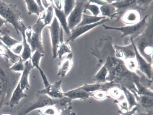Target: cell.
I'll use <instances>...</instances> for the list:
<instances>
[{"label":"cell","mask_w":153,"mask_h":115,"mask_svg":"<svg viewBox=\"0 0 153 115\" xmlns=\"http://www.w3.org/2000/svg\"><path fill=\"white\" fill-rule=\"evenodd\" d=\"M148 15H146L136 24L120 27L110 26L104 24L102 26L106 30H116L122 33L121 37L129 36L130 38L134 40L143 33L146 28L148 24Z\"/></svg>","instance_id":"obj_6"},{"label":"cell","mask_w":153,"mask_h":115,"mask_svg":"<svg viewBox=\"0 0 153 115\" xmlns=\"http://www.w3.org/2000/svg\"><path fill=\"white\" fill-rule=\"evenodd\" d=\"M24 69L21 74L19 80L21 88L23 90H28L30 88L28 81V76L32 68V64L30 59L24 62Z\"/></svg>","instance_id":"obj_17"},{"label":"cell","mask_w":153,"mask_h":115,"mask_svg":"<svg viewBox=\"0 0 153 115\" xmlns=\"http://www.w3.org/2000/svg\"><path fill=\"white\" fill-rule=\"evenodd\" d=\"M41 2L44 7L46 8L47 9L51 5V3L47 0H41Z\"/></svg>","instance_id":"obj_54"},{"label":"cell","mask_w":153,"mask_h":115,"mask_svg":"<svg viewBox=\"0 0 153 115\" xmlns=\"http://www.w3.org/2000/svg\"><path fill=\"white\" fill-rule=\"evenodd\" d=\"M0 55L8 58L13 64L18 62L21 57L12 52L7 46L0 40Z\"/></svg>","instance_id":"obj_23"},{"label":"cell","mask_w":153,"mask_h":115,"mask_svg":"<svg viewBox=\"0 0 153 115\" xmlns=\"http://www.w3.org/2000/svg\"><path fill=\"white\" fill-rule=\"evenodd\" d=\"M137 107L135 106L131 110L125 112L119 110L118 112L120 113V115H134L137 110Z\"/></svg>","instance_id":"obj_49"},{"label":"cell","mask_w":153,"mask_h":115,"mask_svg":"<svg viewBox=\"0 0 153 115\" xmlns=\"http://www.w3.org/2000/svg\"><path fill=\"white\" fill-rule=\"evenodd\" d=\"M38 70L42 78L43 83L45 86V87H46L50 83L48 80L47 78L46 77V76L44 74L43 71L40 68L38 69Z\"/></svg>","instance_id":"obj_48"},{"label":"cell","mask_w":153,"mask_h":115,"mask_svg":"<svg viewBox=\"0 0 153 115\" xmlns=\"http://www.w3.org/2000/svg\"><path fill=\"white\" fill-rule=\"evenodd\" d=\"M133 81L136 86V92L140 95H147L153 97L152 91L144 86L139 82L138 77L134 73L133 74Z\"/></svg>","instance_id":"obj_24"},{"label":"cell","mask_w":153,"mask_h":115,"mask_svg":"<svg viewBox=\"0 0 153 115\" xmlns=\"http://www.w3.org/2000/svg\"><path fill=\"white\" fill-rule=\"evenodd\" d=\"M136 115H153L152 110L140 112L137 113Z\"/></svg>","instance_id":"obj_53"},{"label":"cell","mask_w":153,"mask_h":115,"mask_svg":"<svg viewBox=\"0 0 153 115\" xmlns=\"http://www.w3.org/2000/svg\"><path fill=\"white\" fill-rule=\"evenodd\" d=\"M121 17L123 22L128 25L136 24L141 20V15L140 11L135 8H131L127 10Z\"/></svg>","instance_id":"obj_16"},{"label":"cell","mask_w":153,"mask_h":115,"mask_svg":"<svg viewBox=\"0 0 153 115\" xmlns=\"http://www.w3.org/2000/svg\"><path fill=\"white\" fill-rule=\"evenodd\" d=\"M110 20L109 18L107 17L95 23L76 27L71 30L70 35L68 37L65 41L67 43L70 41L74 42L76 38L82 35L98 26L103 24Z\"/></svg>","instance_id":"obj_10"},{"label":"cell","mask_w":153,"mask_h":115,"mask_svg":"<svg viewBox=\"0 0 153 115\" xmlns=\"http://www.w3.org/2000/svg\"><path fill=\"white\" fill-rule=\"evenodd\" d=\"M73 107L71 105L67 108L62 110L59 114L56 115H76V113L72 110Z\"/></svg>","instance_id":"obj_45"},{"label":"cell","mask_w":153,"mask_h":115,"mask_svg":"<svg viewBox=\"0 0 153 115\" xmlns=\"http://www.w3.org/2000/svg\"><path fill=\"white\" fill-rule=\"evenodd\" d=\"M73 53H69L62 61L59 62V68L57 75L63 77L66 75L68 72L71 69L72 65Z\"/></svg>","instance_id":"obj_18"},{"label":"cell","mask_w":153,"mask_h":115,"mask_svg":"<svg viewBox=\"0 0 153 115\" xmlns=\"http://www.w3.org/2000/svg\"><path fill=\"white\" fill-rule=\"evenodd\" d=\"M51 4L54 11L56 17L58 19L60 25L67 36L68 37L70 35L71 31L68 28L66 20L67 17L65 14L63 10H60L56 8L53 2H52Z\"/></svg>","instance_id":"obj_21"},{"label":"cell","mask_w":153,"mask_h":115,"mask_svg":"<svg viewBox=\"0 0 153 115\" xmlns=\"http://www.w3.org/2000/svg\"><path fill=\"white\" fill-rule=\"evenodd\" d=\"M131 42L130 38L129 39L128 38L127 39H126L124 41V43L125 44V45H128L131 44Z\"/></svg>","instance_id":"obj_55"},{"label":"cell","mask_w":153,"mask_h":115,"mask_svg":"<svg viewBox=\"0 0 153 115\" xmlns=\"http://www.w3.org/2000/svg\"><path fill=\"white\" fill-rule=\"evenodd\" d=\"M72 100L68 97L64 96L59 99L57 102L54 105L59 111L65 109L71 105Z\"/></svg>","instance_id":"obj_31"},{"label":"cell","mask_w":153,"mask_h":115,"mask_svg":"<svg viewBox=\"0 0 153 115\" xmlns=\"http://www.w3.org/2000/svg\"><path fill=\"white\" fill-rule=\"evenodd\" d=\"M7 22L0 16V34L2 35H9L10 31L7 27L3 26L4 24Z\"/></svg>","instance_id":"obj_42"},{"label":"cell","mask_w":153,"mask_h":115,"mask_svg":"<svg viewBox=\"0 0 153 115\" xmlns=\"http://www.w3.org/2000/svg\"><path fill=\"white\" fill-rule=\"evenodd\" d=\"M75 7L69 15L67 22L69 29L71 30L81 22L83 12L85 10L88 0H76Z\"/></svg>","instance_id":"obj_9"},{"label":"cell","mask_w":153,"mask_h":115,"mask_svg":"<svg viewBox=\"0 0 153 115\" xmlns=\"http://www.w3.org/2000/svg\"><path fill=\"white\" fill-rule=\"evenodd\" d=\"M121 90L118 88L112 87L110 89L109 93L112 97L117 98L121 95Z\"/></svg>","instance_id":"obj_44"},{"label":"cell","mask_w":153,"mask_h":115,"mask_svg":"<svg viewBox=\"0 0 153 115\" xmlns=\"http://www.w3.org/2000/svg\"><path fill=\"white\" fill-rule=\"evenodd\" d=\"M62 82L61 80H59L53 84H50L44 89L37 91V93L47 95L53 99L62 98L64 96L61 88Z\"/></svg>","instance_id":"obj_11"},{"label":"cell","mask_w":153,"mask_h":115,"mask_svg":"<svg viewBox=\"0 0 153 115\" xmlns=\"http://www.w3.org/2000/svg\"><path fill=\"white\" fill-rule=\"evenodd\" d=\"M111 4L116 9V21H118L127 10L131 8L137 9L136 0H114Z\"/></svg>","instance_id":"obj_14"},{"label":"cell","mask_w":153,"mask_h":115,"mask_svg":"<svg viewBox=\"0 0 153 115\" xmlns=\"http://www.w3.org/2000/svg\"><path fill=\"white\" fill-rule=\"evenodd\" d=\"M153 1V0H136L137 9L139 11H144L148 8Z\"/></svg>","instance_id":"obj_40"},{"label":"cell","mask_w":153,"mask_h":115,"mask_svg":"<svg viewBox=\"0 0 153 115\" xmlns=\"http://www.w3.org/2000/svg\"><path fill=\"white\" fill-rule=\"evenodd\" d=\"M107 17L103 16H96L83 14L80 22L76 27L95 23Z\"/></svg>","instance_id":"obj_27"},{"label":"cell","mask_w":153,"mask_h":115,"mask_svg":"<svg viewBox=\"0 0 153 115\" xmlns=\"http://www.w3.org/2000/svg\"><path fill=\"white\" fill-rule=\"evenodd\" d=\"M58 99H53L47 95L36 92L35 97L33 100L18 108L16 115H26L35 109L43 108L49 106H54Z\"/></svg>","instance_id":"obj_5"},{"label":"cell","mask_w":153,"mask_h":115,"mask_svg":"<svg viewBox=\"0 0 153 115\" xmlns=\"http://www.w3.org/2000/svg\"><path fill=\"white\" fill-rule=\"evenodd\" d=\"M37 4L41 13L45 11V9L41 2V0H36L35 1Z\"/></svg>","instance_id":"obj_52"},{"label":"cell","mask_w":153,"mask_h":115,"mask_svg":"<svg viewBox=\"0 0 153 115\" xmlns=\"http://www.w3.org/2000/svg\"><path fill=\"white\" fill-rule=\"evenodd\" d=\"M101 84L97 83L94 84L85 83L82 86L78 88L89 92H93L100 90L105 91L107 89L106 83L103 84Z\"/></svg>","instance_id":"obj_28"},{"label":"cell","mask_w":153,"mask_h":115,"mask_svg":"<svg viewBox=\"0 0 153 115\" xmlns=\"http://www.w3.org/2000/svg\"><path fill=\"white\" fill-rule=\"evenodd\" d=\"M44 56V54L38 50H36L31 56V59L32 68H36L37 69H39V62L42 57Z\"/></svg>","instance_id":"obj_33"},{"label":"cell","mask_w":153,"mask_h":115,"mask_svg":"<svg viewBox=\"0 0 153 115\" xmlns=\"http://www.w3.org/2000/svg\"><path fill=\"white\" fill-rule=\"evenodd\" d=\"M23 48V46L22 42L14 45L12 49V51L15 54H19L20 53Z\"/></svg>","instance_id":"obj_47"},{"label":"cell","mask_w":153,"mask_h":115,"mask_svg":"<svg viewBox=\"0 0 153 115\" xmlns=\"http://www.w3.org/2000/svg\"><path fill=\"white\" fill-rule=\"evenodd\" d=\"M152 15L149 18L145 29L134 41L140 54L148 62L152 63L153 43Z\"/></svg>","instance_id":"obj_2"},{"label":"cell","mask_w":153,"mask_h":115,"mask_svg":"<svg viewBox=\"0 0 153 115\" xmlns=\"http://www.w3.org/2000/svg\"><path fill=\"white\" fill-rule=\"evenodd\" d=\"M0 115H12V114H10V113H3L0 114Z\"/></svg>","instance_id":"obj_56"},{"label":"cell","mask_w":153,"mask_h":115,"mask_svg":"<svg viewBox=\"0 0 153 115\" xmlns=\"http://www.w3.org/2000/svg\"><path fill=\"white\" fill-rule=\"evenodd\" d=\"M135 58L137 64L138 69L146 75L149 80L152 79L153 71L152 63L147 62L139 53L134 43Z\"/></svg>","instance_id":"obj_13"},{"label":"cell","mask_w":153,"mask_h":115,"mask_svg":"<svg viewBox=\"0 0 153 115\" xmlns=\"http://www.w3.org/2000/svg\"><path fill=\"white\" fill-rule=\"evenodd\" d=\"M53 3L56 7L58 9L61 10L62 8V5L61 1L60 0H53Z\"/></svg>","instance_id":"obj_51"},{"label":"cell","mask_w":153,"mask_h":115,"mask_svg":"<svg viewBox=\"0 0 153 115\" xmlns=\"http://www.w3.org/2000/svg\"><path fill=\"white\" fill-rule=\"evenodd\" d=\"M48 28L50 34L53 58L55 59L57 56L58 48L63 42V30L56 16Z\"/></svg>","instance_id":"obj_7"},{"label":"cell","mask_w":153,"mask_h":115,"mask_svg":"<svg viewBox=\"0 0 153 115\" xmlns=\"http://www.w3.org/2000/svg\"><path fill=\"white\" fill-rule=\"evenodd\" d=\"M122 90L126 98L129 110H130L133 106H137L138 105L134 94L132 93L126 88L123 86L122 88Z\"/></svg>","instance_id":"obj_29"},{"label":"cell","mask_w":153,"mask_h":115,"mask_svg":"<svg viewBox=\"0 0 153 115\" xmlns=\"http://www.w3.org/2000/svg\"><path fill=\"white\" fill-rule=\"evenodd\" d=\"M58 110L54 106H49L43 108L40 113L42 115H56Z\"/></svg>","instance_id":"obj_38"},{"label":"cell","mask_w":153,"mask_h":115,"mask_svg":"<svg viewBox=\"0 0 153 115\" xmlns=\"http://www.w3.org/2000/svg\"><path fill=\"white\" fill-rule=\"evenodd\" d=\"M90 11L92 14L93 16H97L100 13V8L96 4H91L89 0L85 7V10Z\"/></svg>","instance_id":"obj_39"},{"label":"cell","mask_w":153,"mask_h":115,"mask_svg":"<svg viewBox=\"0 0 153 115\" xmlns=\"http://www.w3.org/2000/svg\"><path fill=\"white\" fill-rule=\"evenodd\" d=\"M112 57H108L104 64L93 77V80L97 83H103L106 81L108 71L113 65Z\"/></svg>","instance_id":"obj_15"},{"label":"cell","mask_w":153,"mask_h":115,"mask_svg":"<svg viewBox=\"0 0 153 115\" xmlns=\"http://www.w3.org/2000/svg\"><path fill=\"white\" fill-rule=\"evenodd\" d=\"M22 30L21 33L23 37V41L22 43L23 44V50L21 55V57L23 60L24 62H25L28 59H31V50L29 44L27 42L26 39V36L25 32L26 29L25 26L23 23H21Z\"/></svg>","instance_id":"obj_19"},{"label":"cell","mask_w":153,"mask_h":115,"mask_svg":"<svg viewBox=\"0 0 153 115\" xmlns=\"http://www.w3.org/2000/svg\"><path fill=\"white\" fill-rule=\"evenodd\" d=\"M91 50V54L97 59V66H102L108 57H115L113 39L109 35H103L98 37Z\"/></svg>","instance_id":"obj_3"},{"label":"cell","mask_w":153,"mask_h":115,"mask_svg":"<svg viewBox=\"0 0 153 115\" xmlns=\"http://www.w3.org/2000/svg\"><path fill=\"white\" fill-rule=\"evenodd\" d=\"M45 26L43 21L38 20L34 25L31 26L32 32L31 36L27 41L30 45L32 53L36 50H38L42 53H44L42 32Z\"/></svg>","instance_id":"obj_8"},{"label":"cell","mask_w":153,"mask_h":115,"mask_svg":"<svg viewBox=\"0 0 153 115\" xmlns=\"http://www.w3.org/2000/svg\"><path fill=\"white\" fill-rule=\"evenodd\" d=\"M93 92H89L78 88L63 92L64 95L72 100L76 99L85 100L91 96Z\"/></svg>","instance_id":"obj_20"},{"label":"cell","mask_w":153,"mask_h":115,"mask_svg":"<svg viewBox=\"0 0 153 115\" xmlns=\"http://www.w3.org/2000/svg\"><path fill=\"white\" fill-rule=\"evenodd\" d=\"M53 8L51 5H50L46 11L40 14L38 19L43 21L45 26L50 25L53 17Z\"/></svg>","instance_id":"obj_26"},{"label":"cell","mask_w":153,"mask_h":115,"mask_svg":"<svg viewBox=\"0 0 153 115\" xmlns=\"http://www.w3.org/2000/svg\"><path fill=\"white\" fill-rule=\"evenodd\" d=\"M23 60L21 57L19 61L13 64L10 67L12 70L15 72L23 71L24 69V65L23 64Z\"/></svg>","instance_id":"obj_41"},{"label":"cell","mask_w":153,"mask_h":115,"mask_svg":"<svg viewBox=\"0 0 153 115\" xmlns=\"http://www.w3.org/2000/svg\"><path fill=\"white\" fill-rule=\"evenodd\" d=\"M114 102L117 103L120 106L121 109L123 110H124L125 112L129 110L128 104L126 100H114Z\"/></svg>","instance_id":"obj_46"},{"label":"cell","mask_w":153,"mask_h":115,"mask_svg":"<svg viewBox=\"0 0 153 115\" xmlns=\"http://www.w3.org/2000/svg\"><path fill=\"white\" fill-rule=\"evenodd\" d=\"M102 16L109 18L110 20L116 18V8L111 4L107 3L100 8Z\"/></svg>","instance_id":"obj_25"},{"label":"cell","mask_w":153,"mask_h":115,"mask_svg":"<svg viewBox=\"0 0 153 115\" xmlns=\"http://www.w3.org/2000/svg\"><path fill=\"white\" fill-rule=\"evenodd\" d=\"M130 39L131 43L128 45L113 46L115 50V57L123 60L128 58L135 57L133 40L130 38Z\"/></svg>","instance_id":"obj_12"},{"label":"cell","mask_w":153,"mask_h":115,"mask_svg":"<svg viewBox=\"0 0 153 115\" xmlns=\"http://www.w3.org/2000/svg\"><path fill=\"white\" fill-rule=\"evenodd\" d=\"M23 90L21 88L19 81L16 87L14 90L10 100L9 105L11 107L18 104L20 100L22 98L28 96L27 94L24 93Z\"/></svg>","instance_id":"obj_22"},{"label":"cell","mask_w":153,"mask_h":115,"mask_svg":"<svg viewBox=\"0 0 153 115\" xmlns=\"http://www.w3.org/2000/svg\"><path fill=\"white\" fill-rule=\"evenodd\" d=\"M12 64L8 58L0 55V111L4 105H9L21 75L20 72L10 69Z\"/></svg>","instance_id":"obj_1"},{"label":"cell","mask_w":153,"mask_h":115,"mask_svg":"<svg viewBox=\"0 0 153 115\" xmlns=\"http://www.w3.org/2000/svg\"><path fill=\"white\" fill-rule=\"evenodd\" d=\"M139 101L144 108L150 109L153 105V97L147 95H140Z\"/></svg>","instance_id":"obj_32"},{"label":"cell","mask_w":153,"mask_h":115,"mask_svg":"<svg viewBox=\"0 0 153 115\" xmlns=\"http://www.w3.org/2000/svg\"><path fill=\"white\" fill-rule=\"evenodd\" d=\"M91 96L98 99L101 100L106 98L108 95L105 91L100 90L93 92L91 95Z\"/></svg>","instance_id":"obj_43"},{"label":"cell","mask_w":153,"mask_h":115,"mask_svg":"<svg viewBox=\"0 0 153 115\" xmlns=\"http://www.w3.org/2000/svg\"><path fill=\"white\" fill-rule=\"evenodd\" d=\"M0 40L9 49L12 46L21 42L12 38L9 35H5L2 36H0Z\"/></svg>","instance_id":"obj_34"},{"label":"cell","mask_w":153,"mask_h":115,"mask_svg":"<svg viewBox=\"0 0 153 115\" xmlns=\"http://www.w3.org/2000/svg\"><path fill=\"white\" fill-rule=\"evenodd\" d=\"M127 68L133 72L138 69V64L135 57L126 59L123 60Z\"/></svg>","instance_id":"obj_36"},{"label":"cell","mask_w":153,"mask_h":115,"mask_svg":"<svg viewBox=\"0 0 153 115\" xmlns=\"http://www.w3.org/2000/svg\"><path fill=\"white\" fill-rule=\"evenodd\" d=\"M71 48L68 43L63 42L61 44L57 51V55L59 59H61L63 55L67 53H71Z\"/></svg>","instance_id":"obj_37"},{"label":"cell","mask_w":153,"mask_h":115,"mask_svg":"<svg viewBox=\"0 0 153 115\" xmlns=\"http://www.w3.org/2000/svg\"><path fill=\"white\" fill-rule=\"evenodd\" d=\"M25 2L27 6L28 14L31 15L34 14L39 16L41 13L35 1L33 0H25Z\"/></svg>","instance_id":"obj_30"},{"label":"cell","mask_w":153,"mask_h":115,"mask_svg":"<svg viewBox=\"0 0 153 115\" xmlns=\"http://www.w3.org/2000/svg\"><path fill=\"white\" fill-rule=\"evenodd\" d=\"M21 14L16 5L0 0V16L13 25L18 35L22 30V20L19 18Z\"/></svg>","instance_id":"obj_4"},{"label":"cell","mask_w":153,"mask_h":115,"mask_svg":"<svg viewBox=\"0 0 153 115\" xmlns=\"http://www.w3.org/2000/svg\"><path fill=\"white\" fill-rule=\"evenodd\" d=\"M76 4V0H64L63 11L67 17L74 8Z\"/></svg>","instance_id":"obj_35"},{"label":"cell","mask_w":153,"mask_h":115,"mask_svg":"<svg viewBox=\"0 0 153 115\" xmlns=\"http://www.w3.org/2000/svg\"><path fill=\"white\" fill-rule=\"evenodd\" d=\"M90 3H95L97 5H100L101 6L106 4L108 3L105 0H89Z\"/></svg>","instance_id":"obj_50"}]
</instances>
